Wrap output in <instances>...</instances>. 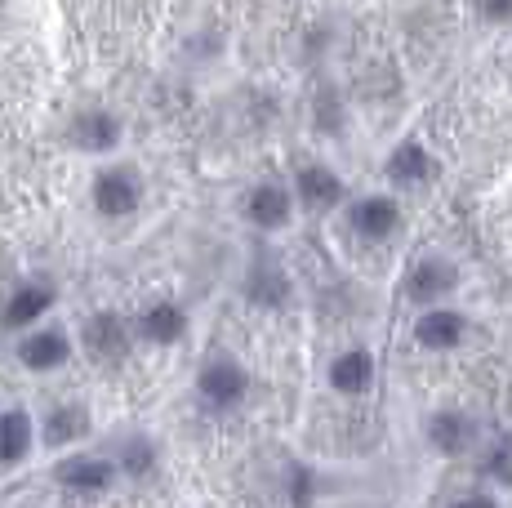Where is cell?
<instances>
[{"label":"cell","instance_id":"6da1fadb","mask_svg":"<svg viewBox=\"0 0 512 508\" xmlns=\"http://www.w3.org/2000/svg\"><path fill=\"white\" fill-rule=\"evenodd\" d=\"M201 393L210 397L214 406H232L236 397L245 393V375L241 366H232V361H210L201 375Z\"/></svg>","mask_w":512,"mask_h":508},{"label":"cell","instance_id":"7a4b0ae2","mask_svg":"<svg viewBox=\"0 0 512 508\" xmlns=\"http://www.w3.org/2000/svg\"><path fill=\"white\" fill-rule=\"evenodd\" d=\"M94 201H98V210L103 214H130L134 201H139V188H134L130 174L112 170V174H103V179L94 183Z\"/></svg>","mask_w":512,"mask_h":508},{"label":"cell","instance_id":"3957f363","mask_svg":"<svg viewBox=\"0 0 512 508\" xmlns=\"http://www.w3.org/2000/svg\"><path fill=\"white\" fill-rule=\"evenodd\" d=\"M85 348H90L94 361H116L125 353V326L116 317H94L90 326H85Z\"/></svg>","mask_w":512,"mask_h":508},{"label":"cell","instance_id":"277c9868","mask_svg":"<svg viewBox=\"0 0 512 508\" xmlns=\"http://www.w3.org/2000/svg\"><path fill=\"white\" fill-rule=\"evenodd\" d=\"M116 134H121V125H116V116H107V112H85V116H76V125H72V139L90 152L112 148Z\"/></svg>","mask_w":512,"mask_h":508},{"label":"cell","instance_id":"5b68a950","mask_svg":"<svg viewBox=\"0 0 512 508\" xmlns=\"http://www.w3.org/2000/svg\"><path fill=\"white\" fill-rule=\"evenodd\" d=\"M58 477H63V486H72V491H103V486L112 482V468H107L103 459H67V464L58 468Z\"/></svg>","mask_w":512,"mask_h":508},{"label":"cell","instance_id":"8992f818","mask_svg":"<svg viewBox=\"0 0 512 508\" xmlns=\"http://www.w3.org/2000/svg\"><path fill=\"white\" fill-rule=\"evenodd\" d=\"M250 214L259 228H281L285 214H290V197H285L277 183H263V188H254V197H250Z\"/></svg>","mask_w":512,"mask_h":508},{"label":"cell","instance_id":"52a82bcc","mask_svg":"<svg viewBox=\"0 0 512 508\" xmlns=\"http://www.w3.org/2000/svg\"><path fill=\"white\" fill-rule=\"evenodd\" d=\"M49 304H54V290H49V286H27V290H18V295L9 299L5 321H9V326H27V321H36Z\"/></svg>","mask_w":512,"mask_h":508},{"label":"cell","instance_id":"ba28073f","mask_svg":"<svg viewBox=\"0 0 512 508\" xmlns=\"http://www.w3.org/2000/svg\"><path fill=\"white\" fill-rule=\"evenodd\" d=\"M67 357V339L58 335V330H45V335H32L23 344V361L32 370H49V366H58V361Z\"/></svg>","mask_w":512,"mask_h":508},{"label":"cell","instance_id":"9c48e42d","mask_svg":"<svg viewBox=\"0 0 512 508\" xmlns=\"http://www.w3.org/2000/svg\"><path fill=\"white\" fill-rule=\"evenodd\" d=\"M352 223H357V232H366V237H383V232H392V223H397V205L383 197H370L357 205Z\"/></svg>","mask_w":512,"mask_h":508},{"label":"cell","instance_id":"30bf717a","mask_svg":"<svg viewBox=\"0 0 512 508\" xmlns=\"http://www.w3.org/2000/svg\"><path fill=\"white\" fill-rule=\"evenodd\" d=\"M299 192H303V201L308 205H317V210H326V205L339 201V179H334L330 170H321V165H312V170H303L299 174Z\"/></svg>","mask_w":512,"mask_h":508},{"label":"cell","instance_id":"8fae6325","mask_svg":"<svg viewBox=\"0 0 512 508\" xmlns=\"http://www.w3.org/2000/svg\"><path fill=\"white\" fill-rule=\"evenodd\" d=\"M330 379H334V388H339V393H361V388L370 384V357L366 353L339 357L330 366Z\"/></svg>","mask_w":512,"mask_h":508},{"label":"cell","instance_id":"7c38bea8","mask_svg":"<svg viewBox=\"0 0 512 508\" xmlns=\"http://www.w3.org/2000/svg\"><path fill=\"white\" fill-rule=\"evenodd\" d=\"M459 330H464V326H459L455 312H428V317L419 321V339L428 348H450L459 339Z\"/></svg>","mask_w":512,"mask_h":508},{"label":"cell","instance_id":"4fadbf2b","mask_svg":"<svg viewBox=\"0 0 512 508\" xmlns=\"http://www.w3.org/2000/svg\"><path fill=\"white\" fill-rule=\"evenodd\" d=\"M143 335L156 339V344H170V339H179L183 335V312L170 308V304H156L143 317Z\"/></svg>","mask_w":512,"mask_h":508},{"label":"cell","instance_id":"5bb4252c","mask_svg":"<svg viewBox=\"0 0 512 508\" xmlns=\"http://www.w3.org/2000/svg\"><path fill=\"white\" fill-rule=\"evenodd\" d=\"M428 170H432L428 152H423L419 143H406V148H397V152H392V161H388V174H392V179H401V183H419Z\"/></svg>","mask_w":512,"mask_h":508},{"label":"cell","instance_id":"9a60e30c","mask_svg":"<svg viewBox=\"0 0 512 508\" xmlns=\"http://www.w3.org/2000/svg\"><path fill=\"white\" fill-rule=\"evenodd\" d=\"M27 415H18V410H9L5 419H0V464H14L18 455L27 451Z\"/></svg>","mask_w":512,"mask_h":508},{"label":"cell","instance_id":"2e32d148","mask_svg":"<svg viewBox=\"0 0 512 508\" xmlns=\"http://www.w3.org/2000/svg\"><path fill=\"white\" fill-rule=\"evenodd\" d=\"M446 286H455V272H450L446 263H437V259L419 263L415 277H410V295L415 299H428V295H437V290H446Z\"/></svg>","mask_w":512,"mask_h":508},{"label":"cell","instance_id":"e0dca14e","mask_svg":"<svg viewBox=\"0 0 512 508\" xmlns=\"http://www.w3.org/2000/svg\"><path fill=\"white\" fill-rule=\"evenodd\" d=\"M245 295L254 299V304H281L285 299V277L277 268H254L250 272V286H245Z\"/></svg>","mask_w":512,"mask_h":508},{"label":"cell","instance_id":"ac0fdd59","mask_svg":"<svg viewBox=\"0 0 512 508\" xmlns=\"http://www.w3.org/2000/svg\"><path fill=\"white\" fill-rule=\"evenodd\" d=\"M468 437V424L459 415H437L432 419V442L441 446V451H459Z\"/></svg>","mask_w":512,"mask_h":508},{"label":"cell","instance_id":"d6986e66","mask_svg":"<svg viewBox=\"0 0 512 508\" xmlns=\"http://www.w3.org/2000/svg\"><path fill=\"white\" fill-rule=\"evenodd\" d=\"M85 433V410L67 406L49 419V442H67V437H81Z\"/></svg>","mask_w":512,"mask_h":508},{"label":"cell","instance_id":"ffe728a7","mask_svg":"<svg viewBox=\"0 0 512 508\" xmlns=\"http://www.w3.org/2000/svg\"><path fill=\"white\" fill-rule=\"evenodd\" d=\"M490 473H495L499 482H512V442L495 446V455H490Z\"/></svg>","mask_w":512,"mask_h":508},{"label":"cell","instance_id":"44dd1931","mask_svg":"<svg viewBox=\"0 0 512 508\" xmlns=\"http://www.w3.org/2000/svg\"><path fill=\"white\" fill-rule=\"evenodd\" d=\"M125 459H130L134 473H143V468L152 464V451H147V442H130V446H125Z\"/></svg>","mask_w":512,"mask_h":508},{"label":"cell","instance_id":"7402d4cb","mask_svg":"<svg viewBox=\"0 0 512 508\" xmlns=\"http://www.w3.org/2000/svg\"><path fill=\"white\" fill-rule=\"evenodd\" d=\"M459 508H495V504H486V500H464Z\"/></svg>","mask_w":512,"mask_h":508}]
</instances>
